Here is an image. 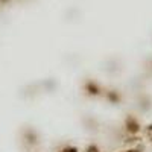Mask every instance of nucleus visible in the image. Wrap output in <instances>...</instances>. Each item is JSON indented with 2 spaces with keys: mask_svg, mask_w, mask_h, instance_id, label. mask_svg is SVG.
<instances>
[{
  "mask_svg": "<svg viewBox=\"0 0 152 152\" xmlns=\"http://www.w3.org/2000/svg\"><path fill=\"white\" fill-rule=\"evenodd\" d=\"M66 152H76V151H75V149H67Z\"/></svg>",
  "mask_w": 152,
  "mask_h": 152,
  "instance_id": "1",
  "label": "nucleus"
},
{
  "mask_svg": "<svg viewBox=\"0 0 152 152\" xmlns=\"http://www.w3.org/2000/svg\"><path fill=\"white\" fill-rule=\"evenodd\" d=\"M131 152H137V151H131Z\"/></svg>",
  "mask_w": 152,
  "mask_h": 152,
  "instance_id": "2",
  "label": "nucleus"
}]
</instances>
